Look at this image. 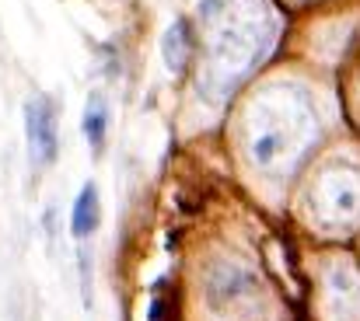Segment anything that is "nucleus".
<instances>
[{"mask_svg":"<svg viewBox=\"0 0 360 321\" xmlns=\"http://www.w3.org/2000/svg\"><path fill=\"white\" fill-rule=\"evenodd\" d=\"M189 53H193V28L189 21H175L168 25V32L161 35V60L172 74H182L186 63H189Z\"/></svg>","mask_w":360,"mask_h":321,"instance_id":"obj_6","label":"nucleus"},{"mask_svg":"<svg viewBox=\"0 0 360 321\" xmlns=\"http://www.w3.org/2000/svg\"><path fill=\"white\" fill-rule=\"evenodd\" d=\"M81 126H84V140H88L91 154L102 157V154H105V140H109V105H105L102 95H91V98H88Z\"/></svg>","mask_w":360,"mask_h":321,"instance_id":"obj_7","label":"nucleus"},{"mask_svg":"<svg viewBox=\"0 0 360 321\" xmlns=\"http://www.w3.org/2000/svg\"><path fill=\"white\" fill-rule=\"evenodd\" d=\"M25 129H28V154L35 168H46L56 161L60 150V126L53 98H32L25 105Z\"/></svg>","mask_w":360,"mask_h":321,"instance_id":"obj_3","label":"nucleus"},{"mask_svg":"<svg viewBox=\"0 0 360 321\" xmlns=\"http://www.w3.org/2000/svg\"><path fill=\"white\" fill-rule=\"evenodd\" d=\"M248 287H252V276L241 269H221V273H214V283H210L214 297H221V301H235Z\"/></svg>","mask_w":360,"mask_h":321,"instance_id":"obj_8","label":"nucleus"},{"mask_svg":"<svg viewBox=\"0 0 360 321\" xmlns=\"http://www.w3.org/2000/svg\"><path fill=\"white\" fill-rule=\"evenodd\" d=\"M203 18L210 28L207 81H224V91L252 70L273 42V18L255 0H207Z\"/></svg>","mask_w":360,"mask_h":321,"instance_id":"obj_1","label":"nucleus"},{"mask_svg":"<svg viewBox=\"0 0 360 321\" xmlns=\"http://www.w3.org/2000/svg\"><path fill=\"white\" fill-rule=\"evenodd\" d=\"M98 220H102V203H98V189L88 182L81 192H77V199H74V207H70V234L77 237V241H84V237H91L95 230H98Z\"/></svg>","mask_w":360,"mask_h":321,"instance_id":"obj_5","label":"nucleus"},{"mask_svg":"<svg viewBox=\"0 0 360 321\" xmlns=\"http://www.w3.org/2000/svg\"><path fill=\"white\" fill-rule=\"evenodd\" d=\"M168 297H165V287H158L154 301H150V321H168Z\"/></svg>","mask_w":360,"mask_h":321,"instance_id":"obj_9","label":"nucleus"},{"mask_svg":"<svg viewBox=\"0 0 360 321\" xmlns=\"http://www.w3.org/2000/svg\"><path fill=\"white\" fill-rule=\"evenodd\" d=\"M319 203L333 216H350L360 210V175L354 168H333L319 182Z\"/></svg>","mask_w":360,"mask_h":321,"instance_id":"obj_4","label":"nucleus"},{"mask_svg":"<svg viewBox=\"0 0 360 321\" xmlns=\"http://www.w3.org/2000/svg\"><path fill=\"white\" fill-rule=\"evenodd\" d=\"M311 115L297 105L280 108L276 102H259L255 108V126H252V157L259 168H276L290 154H297L301 140L311 133Z\"/></svg>","mask_w":360,"mask_h":321,"instance_id":"obj_2","label":"nucleus"}]
</instances>
